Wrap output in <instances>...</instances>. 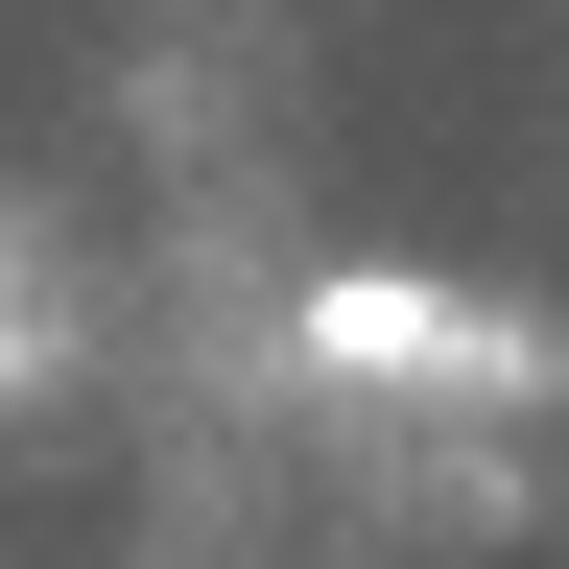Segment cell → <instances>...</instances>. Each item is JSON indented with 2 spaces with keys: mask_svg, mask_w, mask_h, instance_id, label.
Here are the masks:
<instances>
[{
  "mask_svg": "<svg viewBox=\"0 0 569 569\" xmlns=\"http://www.w3.org/2000/svg\"><path fill=\"white\" fill-rule=\"evenodd\" d=\"M309 356H332V380H546V332H498V309H451V284H380V261H332L309 284Z\"/></svg>",
  "mask_w": 569,
  "mask_h": 569,
  "instance_id": "cell-1",
  "label": "cell"
},
{
  "mask_svg": "<svg viewBox=\"0 0 569 569\" xmlns=\"http://www.w3.org/2000/svg\"><path fill=\"white\" fill-rule=\"evenodd\" d=\"M24 356H48V309H24V261H0V380H24Z\"/></svg>",
  "mask_w": 569,
  "mask_h": 569,
  "instance_id": "cell-2",
  "label": "cell"
}]
</instances>
